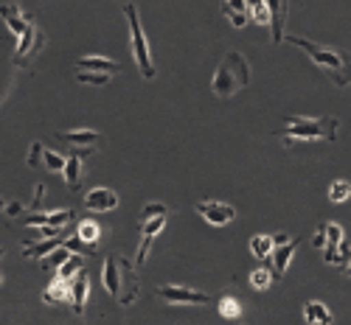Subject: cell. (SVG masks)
<instances>
[{
	"label": "cell",
	"mask_w": 351,
	"mask_h": 325,
	"mask_svg": "<svg viewBox=\"0 0 351 325\" xmlns=\"http://www.w3.org/2000/svg\"><path fill=\"white\" fill-rule=\"evenodd\" d=\"M6 205H9V202H3V199H0V211H6Z\"/></svg>",
	"instance_id": "ab89813d"
},
{
	"label": "cell",
	"mask_w": 351,
	"mask_h": 325,
	"mask_svg": "<svg viewBox=\"0 0 351 325\" xmlns=\"http://www.w3.org/2000/svg\"><path fill=\"white\" fill-rule=\"evenodd\" d=\"M43 155H45V146H43L40 140H34V143H32V149H28V160H25L28 168H37V166L43 163Z\"/></svg>",
	"instance_id": "836d02e7"
},
{
	"label": "cell",
	"mask_w": 351,
	"mask_h": 325,
	"mask_svg": "<svg viewBox=\"0 0 351 325\" xmlns=\"http://www.w3.org/2000/svg\"><path fill=\"white\" fill-rule=\"evenodd\" d=\"M346 275L351 278V258H348V263H346Z\"/></svg>",
	"instance_id": "f35d334b"
},
{
	"label": "cell",
	"mask_w": 351,
	"mask_h": 325,
	"mask_svg": "<svg viewBox=\"0 0 351 325\" xmlns=\"http://www.w3.org/2000/svg\"><path fill=\"white\" fill-rule=\"evenodd\" d=\"M222 14L230 20L233 28H245L250 20V0H225Z\"/></svg>",
	"instance_id": "7c38bea8"
},
{
	"label": "cell",
	"mask_w": 351,
	"mask_h": 325,
	"mask_svg": "<svg viewBox=\"0 0 351 325\" xmlns=\"http://www.w3.org/2000/svg\"><path fill=\"white\" fill-rule=\"evenodd\" d=\"M65 183H68V188L71 191H79V183H82V157H76V155H71L68 157V163H65Z\"/></svg>",
	"instance_id": "44dd1931"
},
{
	"label": "cell",
	"mask_w": 351,
	"mask_h": 325,
	"mask_svg": "<svg viewBox=\"0 0 351 325\" xmlns=\"http://www.w3.org/2000/svg\"><path fill=\"white\" fill-rule=\"evenodd\" d=\"M124 17L130 23V40H132V56L138 62V70L143 79H155V65H152V53H149V42H146L143 25H141V14L135 9V3H124Z\"/></svg>",
	"instance_id": "5b68a950"
},
{
	"label": "cell",
	"mask_w": 351,
	"mask_h": 325,
	"mask_svg": "<svg viewBox=\"0 0 351 325\" xmlns=\"http://www.w3.org/2000/svg\"><path fill=\"white\" fill-rule=\"evenodd\" d=\"M73 222V211H53V213H48V227H60V230H65V224H71Z\"/></svg>",
	"instance_id": "4dcf8cb0"
},
{
	"label": "cell",
	"mask_w": 351,
	"mask_h": 325,
	"mask_svg": "<svg viewBox=\"0 0 351 325\" xmlns=\"http://www.w3.org/2000/svg\"><path fill=\"white\" fill-rule=\"evenodd\" d=\"M65 250H71V252H76V255H90L93 252V247H87L79 235H71V239H65V244H62Z\"/></svg>",
	"instance_id": "d6a6232c"
},
{
	"label": "cell",
	"mask_w": 351,
	"mask_h": 325,
	"mask_svg": "<svg viewBox=\"0 0 351 325\" xmlns=\"http://www.w3.org/2000/svg\"><path fill=\"white\" fill-rule=\"evenodd\" d=\"M284 42L301 48V51L312 59V62H315L317 68L329 70V76H332L337 84H346V79L351 81V59H348V56H343L340 51L326 48V45H317V42L304 40V37H287V34H284Z\"/></svg>",
	"instance_id": "3957f363"
},
{
	"label": "cell",
	"mask_w": 351,
	"mask_h": 325,
	"mask_svg": "<svg viewBox=\"0 0 351 325\" xmlns=\"http://www.w3.org/2000/svg\"><path fill=\"white\" fill-rule=\"evenodd\" d=\"M217 311H219V317H222V320H237V317L242 314V306H239V300H237V298H219Z\"/></svg>",
	"instance_id": "d4e9b609"
},
{
	"label": "cell",
	"mask_w": 351,
	"mask_h": 325,
	"mask_svg": "<svg viewBox=\"0 0 351 325\" xmlns=\"http://www.w3.org/2000/svg\"><path fill=\"white\" fill-rule=\"evenodd\" d=\"M312 247H317V250L326 247V222L317 224V230H315V235H312Z\"/></svg>",
	"instance_id": "d590c367"
},
{
	"label": "cell",
	"mask_w": 351,
	"mask_h": 325,
	"mask_svg": "<svg viewBox=\"0 0 351 325\" xmlns=\"http://www.w3.org/2000/svg\"><path fill=\"white\" fill-rule=\"evenodd\" d=\"M76 235L87 244V247H96V242L101 239V227L93 222V219H84L76 224Z\"/></svg>",
	"instance_id": "d6986e66"
},
{
	"label": "cell",
	"mask_w": 351,
	"mask_h": 325,
	"mask_svg": "<svg viewBox=\"0 0 351 325\" xmlns=\"http://www.w3.org/2000/svg\"><path fill=\"white\" fill-rule=\"evenodd\" d=\"M301 239H289L287 244L276 247L273 255H270V270H273V278H284V272L289 270V261H292V252L298 250Z\"/></svg>",
	"instance_id": "9c48e42d"
},
{
	"label": "cell",
	"mask_w": 351,
	"mask_h": 325,
	"mask_svg": "<svg viewBox=\"0 0 351 325\" xmlns=\"http://www.w3.org/2000/svg\"><path fill=\"white\" fill-rule=\"evenodd\" d=\"M101 283L107 289V294L119 298V303L124 306H132L138 291H141V283H138V275L132 270V261L119 255V252H110L101 263Z\"/></svg>",
	"instance_id": "6da1fadb"
},
{
	"label": "cell",
	"mask_w": 351,
	"mask_h": 325,
	"mask_svg": "<svg viewBox=\"0 0 351 325\" xmlns=\"http://www.w3.org/2000/svg\"><path fill=\"white\" fill-rule=\"evenodd\" d=\"M197 213L206 219L211 227H225L237 219V208L228 202H217V199H206V202H197Z\"/></svg>",
	"instance_id": "52a82bcc"
},
{
	"label": "cell",
	"mask_w": 351,
	"mask_h": 325,
	"mask_svg": "<svg viewBox=\"0 0 351 325\" xmlns=\"http://www.w3.org/2000/svg\"><path fill=\"white\" fill-rule=\"evenodd\" d=\"M250 84V65L239 51H228L222 56V62L217 65V73L211 79V93L219 99H230L233 93H239L242 87Z\"/></svg>",
	"instance_id": "7a4b0ae2"
},
{
	"label": "cell",
	"mask_w": 351,
	"mask_h": 325,
	"mask_svg": "<svg viewBox=\"0 0 351 325\" xmlns=\"http://www.w3.org/2000/svg\"><path fill=\"white\" fill-rule=\"evenodd\" d=\"M163 213H169V208H166L163 202H146V205H143V211H141V222H143V219L163 216Z\"/></svg>",
	"instance_id": "1f68e13d"
},
{
	"label": "cell",
	"mask_w": 351,
	"mask_h": 325,
	"mask_svg": "<svg viewBox=\"0 0 351 325\" xmlns=\"http://www.w3.org/2000/svg\"><path fill=\"white\" fill-rule=\"evenodd\" d=\"M158 298H163L166 303H174V306H208L211 303V294L189 289V286H178V283L158 286Z\"/></svg>",
	"instance_id": "8992f818"
},
{
	"label": "cell",
	"mask_w": 351,
	"mask_h": 325,
	"mask_svg": "<svg viewBox=\"0 0 351 325\" xmlns=\"http://www.w3.org/2000/svg\"><path fill=\"white\" fill-rule=\"evenodd\" d=\"M65 244V235H53V239H37V242H25L23 244V255L25 258H45L48 252H53L56 247Z\"/></svg>",
	"instance_id": "4fadbf2b"
},
{
	"label": "cell",
	"mask_w": 351,
	"mask_h": 325,
	"mask_svg": "<svg viewBox=\"0 0 351 325\" xmlns=\"http://www.w3.org/2000/svg\"><path fill=\"white\" fill-rule=\"evenodd\" d=\"M43 163H45V168H48V171H53V174H62V171H65V163H68V157H62V155H56V152L45 149V155H43Z\"/></svg>",
	"instance_id": "f1b7e54d"
},
{
	"label": "cell",
	"mask_w": 351,
	"mask_h": 325,
	"mask_svg": "<svg viewBox=\"0 0 351 325\" xmlns=\"http://www.w3.org/2000/svg\"><path fill=\"white\" fill-rule=\"evenodd\" d=\"M346 199H351V183H348V180H335V183L329 185V202L340 205V202H346Z\"/></svg>",
	"instance_id": "484cf974"
},
{
	"label": "cell",
	"mask_w": 351,
	"mask_h": 325,
	"mask_svg": "<svg viewBox=\"0 0 351 325\" xmlns=\"http://www.w3.org/2000/svg\"><path fill=\"white\" fill-rule=\"evenodd\" d=\"M87 294H90V278H87V270H82V272L71 281V306H73V314H76V317H82V311H84Z\"/></svg>",
	"instance_id": "8fae6325"
},
{
	"label": "cell",
	"mask_w": 351,
	"mask_h": 325,
	"mask_svg": "<svg viewBox=\"0 0 351 325\" xmlns=\"http://www.w3.org/2000/svg\"><path fill=\"white\" fill-rule=\"evenodd\" d=\"M0 286H3V272H0Z\"/></svg>",
	"instance_id": "60d3db41"
},
{
	"label": "cell",
	"mask_w": 351,
	"mask_h": 325,
	"mask_svg": "<svg viewBox=\"0 0 351 325\" xmlns=\"http://www.w3.org/2000/svg\"><path fill=\"white\" fill-rule=\"evenodd\" d=\"M84 270V263H82V255H71L65 263H62V267H60V272H56V278H62V281H73L79 272Z\"/></svg>",
	"instance_id": "603a6c76"
},
{
	"label": "cell",
	"mask_w": 351,
	"mask_h": 325,
	"mask_svg": "<svg viewBox=\"0 0 351 325\" xmlns=\"http://www.w3.org/2000/svg\"><path fill=\"white\" fill-rule=\"evenodd\" d=\"M250 17H253L258 25H270V23H273V14H270L267 0H250Z\"/></svg>",
	"instance_id": "cb8c5ba5"
},
{
	"label": "cell",
	"mask_w": 351,
	"mask_h": 325,
	"mask_svg": "<svg viewBox=\"0 0 351 325\" xmlns=\"http://www.w3.org/2000/svg\"><path fill=\"white\" fill-rule=\"evenodd\" d=\"M267 6H270V14H273V42L281 45L284 42V20H287V0H267Z\"/></svg>",
	"instance_id": "9a60e30c"
},
{
	"label": "cell",
	"mask_w": 351,
	"mask_h": 325,
	"mask_svg": "<svg viewBox=\"0 0 351 325\" xmlns=\"http://www.w3.org/2000/svg\"><path fill=\"white\" fill-rule=\"evenodd\" d=\"M0 17L6 20V25L12 28V34H17V40L32 28V20H28L17 6H0Z\"/></svg>",
	"instance_id": "5bb4252c"
},
{
	"label": "cell",
	"mask_w": 351,
	"mask_h": 325,
	"mask_svg": "<svg viewBox=\"0 0 351 325\" xmlns=\"http://www.w3.org/2000/svg\"><path fill=\"white\" fill-rule=\"evenodd\" d=\"M112 76L110 73H90V70H76V81L79 84H90V87H104Z\"/></svg>",
	"instance_id": "4316f807"
},
{
	"label": "cell",
	"mask_w": 351,
	"mask_h": 325,
	"mask_svg": "<svg viewBox=\"0 0 351 325\" xmlns=\"http://www.w3.org/2000/svg\"><path fill=\"white\" fill-rule=\"evenodd\" d=\"M273 242H276V247H281V244L289 242V235H287V233H276V235H273Z\"/></svg>",
	"instance_id": "74e56055"
},
{
	"label": "cell",
	"mask_w": 351,
	"mask_h": 325,
	"mask_svg": "<svg viewBox=\"0 0 351 325\" xmlns=\"http://www.w3.org/2000/svg\"><path fill=\"white\" fill-rule=\"evenodd\" d=\"M23 222H25V227H48V213H40V211H34L32 216H25Z\"/></svg>",
	"instance_id": "e575fe53"
},
{
	"label": "cell",
	"mask_w": 351,
	"mask_h": 325,
	"mask_svg": "<svg viewBox=\"0 0 351 325\" xmlns=\"http://www.w3.org/2000/svg\"><path fill=\"white\" fill-rule=\"evenodd\" d=\"M270 283H273V270L270 267H261V270L250 272V286L253 289H267Z\"/></svg>",
	"instance_id": "83f0119b"
},
{
	"label": "cell",
	"mask_w": 351,
	"mask_h": 325,
	"mask_svg": "<svg viewBox=\"0 0 351 325\" xmlns=\"http://www.w3.org/2000/svg\"><path fill=\"white\" fill-rule=\"evenodd\" d=\"M23 208H25V205H23V202H9L3 213H6L9 219H14V216H20V213H23Z\"/></svg>",
	"instance_id": "8d00e7d4"
},
{
	"label": "cell",
	"mask_w": 351,
	"mask_h": 325,
	"mask_svg": "<svg viewBox=\"0 0 351 325\" xmlns=\"http://www.w3.org/2000/svg\"><path fill=\"white\" fill-rule=\"evenodd\" d=\"M43 300L48 306H56V303H65L71 300V281H62V278H53L48 283V289L43 291Z\"/></svg>",
	"instance_id": "e0dca14e"
},
{
	"label": "cell",
	"mask_w": 351,
	"mask_h": 325,
	"mask_svg": "<svg viewBox=\"0 0 351 325\" xmlns=\"http://www.w3.org/2000/svg\"><path fill=\"white\" fill-rule=\"evenodd\" d=\"M304 320H306L309 325H332V322H335L329 306L320 303V300H309V303L304 306Z\"/></svg>",
	"instance_id": "2e32d148"
},
{
	"label": "cell",
	"mask_w": 351,
	"mask_h": 325,
	"mask_svg": "<svg viewBox=\"0 0 351 325\" xmlns=\"http://www.w3.org/2000/svg\"><path fill=\"white\" fill-rule=\"evenodd\" d=\"M337 118H289V124L281 129L284 143L295 140H337Z\"/></svg>",
	"instance_id": "277c9868"
},
{
	"label": "cell",
	"mask_w": 351,
	"mask_h": 325,
	"mask_svg": "<svg viewBox=\"0 0 351 325\" xmlns=\"http://www.w3.org/2000/svg\"><path fill=\"white\" fill-rule=\"evenodd\" d=\"M71 255H73L71 250H65V247H56L53 252H48V255L43 258V270H45V272H60V267H62V263H65Z\"/></svg>",
	"instance_id": "7402d4cb"
},
{
	"label": "cell",
	"mask_w": 351,
	"mask_h": 325,
	"mask_svg": "<svg viewBox=\"0 0 351 325\" xmlns=\"http://www.w3.org/2000/svg\"><path fill=\"white\" fill-rule=\"evenodd\" d=\"M84 208L93 213H104V211H115L119 208V194L112 188H90L84 194Z\"/></svg>",
	"instance_id": "ba28073f"
},
{
	"label": "cell",
	"mask_w": 351,
	"mask_h": 325,
	"mask_svg": "<svg viewBox=\"0 0 351 325\" xmlns=\"http://www.w3.org/2000/svg\"><path fill=\"white\" fill-rule=\"evenodd\" d=\"M0 258H3V247H0Z\"/></svg>",
	"instance_id": "b9f144b4"
},
{
	"label": "cell",
	"mask_w": 351,
	"mask_h": 325,
	"mask_svg": "<svg viewBox=\"0 0 351 325\" xmlns=\"http://www.w3.org/2000/svg\"><path fill=\"white\" fill-rule=\"evenodd\" d=\"M56 138H60V140H68V143H73V146H96V143L101 140V135H99V132H93V129H71V132H56Z\"/></svg>",
	"instance_id": "ac0fdd59"
},
{
	"label": "cell",
	"mask_w": 351,
	"mask_h": 325,
	"mask_svg": "<svg viewBox=\"0 0 351 325\" xmlns=\"http://www.w3.org/2000/svg\"><path fill=\"white\" fill-rule=\"evenodd\" d=\"M346 242L343 227L337 222H326V247H340Z\"/></svg>",
	"instance_id": "f546056e"
},
{
	"label": "cell",
	"mask_w": 351,
	"mask_h": 325,
	"mask_svg": "<svg viewBox=\"0 0 351 325\" xmlns=\"http://www.w3.org/2000/svg\"><path fill=\"white\" fill-rule=\"evenodd\" d=\"M273 250H276V242H273V235H267V233H258V235L250 239V252L256 258H270Z\"/></svg>",
	"instance_id": "ffe728a7"
},
{
	"label": "cell",
	"mask_w": 351,
	"mask_h": 325,
	"mask_svg": "<svg viewBox=\"0 0 351 325\" xmlns=\"http://www.w3.org/2000/svg\"><path fill=\"white\" fill-rule=\"evenodd\" d=\"M76 70H90V73H119L121 65L115 59H107V56H99V53H90V56H82L76 59Z\"/></svg>",
	"instance_id": "30bf717a"
}]
</instances>
